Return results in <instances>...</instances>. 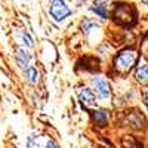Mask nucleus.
I'll return each instance as SVG.
<instances>
[{
	"mask_svg": "<svg viewBox=\"0 0 148 148\" xmlns=\"http://www.w3.org/2000/svg\"><path fill=\"white\" fill-rule=\"evenodd\" d=\"M136 61H138V52L133 51V49H125L116 56L114 67L120 73H127L130 71V68L135 67Z\"/></svg>",
	"mask_w": 148,
	"mask_h": 148,
	"instance_id": "nucleus-1",
	"label": "nucleus"
},
{
	"mask_svg": "<svg viewBox=\"0 0 148 148\" xmlns=\"http://www.w3.org/2000/svg\"><path fill=\"white\" fill-rule=\"evenodd\" d=\"M114 21L120 25H132L136 19V10H135L133 5L127 3H119L114 9Z\"/></svg>",
	"mask_w": 148,
	"mask_h": 148,
	"instance_id": "nucleus-2",
	"label": "nucleus"
},
{
	"mask_svg": "<svg viewBox=\"0 0 148 148\" xmlns=\"http://www.w3.org/2000/svg\"><path fill=\"white\" fill-rule=\"evenodd\" d=\"M51 15L56 19V21H62L64 18H67L71 14V9L64 3V0H53L52 6H51Z\"/></svg>",
	"mask_w": 148,
	"mask_h": 148,
	"instance_id": "nucleus-3",
	"label": "nucleus"
},
{
	"mask_svg": "<svg viewBox=\"0 0 148 148\" xmlns=\"http://www.w3.org/2000/svg\"><path fill=\"white\" fill-rule=\"evenodd\" d=\"M92 83H93V88H95L98 96H99L102 101H108L110 96H111V89H110L108 82L104 77L98 76V77H93L92 79Z\"/></svg>",
	"mask_w": 148,
	"mask_h": 148,
	"instance_id": "nucleus-4",
	"label": "nucleus"
},
{
	"mask_svg": "<svg viewBox=\"0 0 148 148\" xmlns=\"http://www.w3.org/2000/svg\"><path fill=\"white\" fill-rule=\"evenodd\" d=\"M79 99L84 107H92L95 104V93L89 88H82L79 90Z\"/></svg>",
	"mask_w": 148,
	"mask_h": 148,
	"instance_id": "nucleus-5",
	"label": "nucleus"
},
{
	"mask_svg": "<svg viewBox=\"0 0 148 148\" xmlns=\"http://www.w3.org/2000/svg\"><path fill=\"white\" fill-rule=\"evenodd\" d=\"M30 59H31L30 53H28L27 51H24L22 47H19L18 51H16V62H18V65H19L21 68H28Z\"/></svg>",
	"mask_w": 148,
	"mask_h": 148,
	"instance_id": "nucleus-6",
	"label": "nucleus"
},
{
	"mask_svg": "<svg viewBox=\"0 0 148 148\" xmlns=\"http://www.w3.org/2000/svg\"><path fill=\"white\" fill-rule=\"evenodd\" d=\"M136 80L139 83H148V64L142 62L136 68Z\"/></svg>",
	"mask_w": 148,
	"mask_h": 148,
	"instance_id": "nucleus-7",
	"label": "nucleus"
},
{
	"mask_svg": "<svg viewBox=\"0 0 148 148\" xmlns=\"http://www.w3.org/2000/svg\"><path fill=\"white\" fill-rule=\"evenodd\" d=\"M93 120L98 126H104L107 120H108V114H107V111L104 110H99V111H95L93 113Z\"/></svg>",
	"mask_w": 148,
	"mask_h": 148,
	"instance_id": "nucleus-8",
	"label": "nucleus"
},
{
	"mask_svg": "<svg viewBox=\"0 0 148 148\" xmlns=\"http://www.w3.org/2000/svg\"><path fill=\"white\" fill-rule=\"evenodd\" d=\"M25 76H27V80L31 84H36L39 82V71L36 70V67H28L27 71H25Z\"/></svg>",
	"mask_w": 148,
	"mask_h": 148,
	"instance_id": "nucleus-9",
	"label": "nucleus"
},
{
	"mask_svg": "<svg viewBox=\"0 0 148 148\" xmlns=\"http://www.w3.org/2000/svg\"><path fill=\"white\" fill-rule=\"evenodd\" d=\"M90 10L93 12V14H96L99 18H108V12H107V9H105V6H101V5H93L92 8H90Z\"/></svg>",
	"mask_w": 148,
	"mask_h": 148,
	"instance_id": "nucleus-10",
	"label": "nucleus"
},
{
	"mask_svg": "<svg viewBox=\"0 0 148 148\" xmlns=\"http://www.w3.org/2000/svg\"><path fill=\"white\" fill-rule=\"evenodd\" d=\"M27 145H28V148H39V147H40L39 138H37L36 135H30L28 141H27Z\"/></svg>",
	"mask_w": 148,
	"mask_h": 148,
	"instance_id": "nucleus-11",
	"label": "nucleus"
},
{
	"mask_svg": "<svg viewBox=\"0 0 148 148\" xmlns=\"http://www.w3.org/2000/svg\"><path fill=\"white\" fill-rule=\"evenodd\" d=\"M93 27H96V24H93V22L89 21V19H84V21L82 22V30H83L84 33H89L90 28H93Z\"/></svg>",
	"mask_w": 148,
	"mask_h": 148,
	"instance_id": "nucleus-12",
	"label": "nucleus"
},
{
	"mask_svg": "<svg viewBox=\"0 0 148 148\" xmlns=\"http://www.w3.org/2000/svg\"><path fill=\"white\" fill-rule=\"evenodd\" d=\"M22 40H24V45H25L27 47H31L33 46V39L30 37V34L27 33V31H22Z\"/></svg>",
	"mask_w": 148,
	"mask_h": 148,
	"instance_id": "nucleus-13",
	"label": "nucleus"
},
{
	"mask_svg": "<svg viewBox=\"0 0 148 148\" xmlns=\"http://www.w3.org/2000/svg\"><path fill=\"white\" fill-rule=\"evenodd\" d=\"M108 2H110V0H95V3H96V5H101V6L107 5Z\"/></svg>",
	"mask_w": 148,
	"mask_h": 148,
	"instance_id": "nucleus-14",
	"label": "nucleus"
},
{
	"mask_svg": "<svg viewBox=\"0 0 148 148\" xmlns=\"http://www.w3.org/2000/svg\"><path fill=\"white\" fill-rule=\"evenodd\" d=\"M144 101H145V105L148 108V89H145V92H144Z\"/></svg>",
	"mask_w": 148,
	"mask_h": 148,
	"instance_id": "nucleus-15",
	"label": "nucleus"
},
{
	"mask_svg": "<svg viewBox=\"0 0 148 148\" xmlns=\"http://www.w3.org/2000/svg\"><path fill=\"white\" fill-rule=\"evenodd\" d=\"M46 148H56V145H55V142H53V141H47Z\"/></svg>",
	"mask_w": 148,
	"mask_h": 148,
	"instance_id": "nucleus-16",
	"label": "nucleus"
},
{
	"mask_svg": "<svg viewBox=\"0 0 148 148\" xmlns=\"http://www.w3.org/2000/svg\"><path fill=\"white\" fill-rule=\"evenodd\" d=\"M142 2H144V3H145V5L148 6V0H142Z\"/></svg>",
	"mask_w": 148,
	"mask_h": 148,
	"instance_id": "nucleus-17",
	"label": "nucleus"
}]
</instances>
